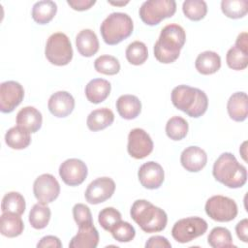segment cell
Instances as JSON below:
<instances>
[{
    "label": "cell",
    "instance_id": "cell-1",
    "mask_svg": "<svg viewBox=\"0 0 248 248\" xmlns=\"http://www.w3.org/2000/svg\"><path fill=\"white\" fill-rule=\"evenodd\" d=\"M185 41L186 33L183 27L174 23L166 25L154 45L155 58L164 64L174 62L179 57Z\"/></svg>",
    "mask_w": 248,
    "mask_h": 248
},
{
    "label": "cell",
    "instance_id": "cell-2",
    "mask_svg": "<svg viewBox=\"0 0 248 248\" xmlns=\"http://www.w3.org/2000/svg\"><path fill=\"white\" fill-rule=\"evenodd\" d=\"M171 102L177 109L194 118L203 115L208 107L207 96L202 90L185 84L172 89Z\"/></svg>",
    "mask_w": 248,
    "mask_h": 248
},
{
    "label": "cell",
    "instance_id": "cell-3",
    "mask_svg": "<svg viewBox=\"0 0 248 248\" xmlns=\"http://www.w3.org/2000/svg\"><path fill=\"white\" fill-rule=\"evenodd\" d=\"M212 174L214 178L229 188H240L247 181V170L239 164L230 152L221 154L214 162Z\"/></svg>",
    "mask_w": 248,
    "mask_h": 248
},
{
    "label": "cell",
    "instance_id": "cell-4",
    "mask_svg": "<svg viewBox=\"0 0 248 248\" xmlns=\"http://www.w3.org/2000/svg\"><path fill=\"white\" fill-rule=\"evenodd\" d=\"M131 218L145 232L163 231L168 223L167 213L146 200H137L130 210Z\"/></svg>",
    "mask_w": 248,
    "mask_h": 248
},
{
    "label": "cell",
    "instance_id": "cell-5",
    "mask_svg": "<svg viewBox=\"0 0 248 248\" xmlns=\"http://www.w3.org/2000/svg\"><path fill=\"white\" fill-rule=\"evenodd\" d=\"M134 29L133 20L125 13H111L101 24L100 32L104 42L114 46L127 39Z\"/></svg>",
    "mask_w": 248,
    "mask_h": 248
},
{
    "label": "cell",
    "instance_id": "cell-6",
    "mask_svg": "<svg viewBox=\"0 0 248 248\" xmlns=\"http://www.w3.org/2000/svg\"><path fill=\"white\" fill-rule=\"evenodd\" d=\"M45 54L53 65L65 66L69 64L73 58V47L68 36L62 32L50 35L46 44Z\"/></svg>",
    "mask_w": 248,
    "mask_h": 248
},
{
    "label": "cell",
    "instance_id": "cell-7",
    "mask_svg": "<svg viewBox=\"0 0 248 248\" xmlns=\"http://www.w3.org/2000/svg\"><path fill=\"white\" fill-rule=\"evenodd\" d=\"M176 12L173 0H148L141 4L139 14L140 19L147 25H157L163 19L171 17Z\"/></svg>",
    "mask_w": 248,
    "mask_h": 248
},
{
    "label": "cell",
    "instance_id": "cell-8",
    "mask_svg": "<svg viewBox=\"0 0 248 248\" xmlns=\"http://www.w3.org/2000/svg\"><path fill=\"white\" fill-rule=\"evenodd\" d=\"M207 223L201 217H187L174 223L171 235L179 243H187L204 234L207 231Z\"/></svg>",
    "mask_w": 248,
    "mask_h": 248
},
{
    "label": "cell",
    "instance_id": "cell-9",
    "mask_svg": "<svg viewBox=\"0 0 248 248\" xmlns=\"http://www.w3.org/2000/svg\"><path fill=\"white\" fill-rule=\"evenodd\" d=\"M206 214L217 222H230L237 215V205L232 199L217 195L209 198L204 206Z\"/></svg>",
    "mask_w": 248,
    "mask_h": 248
},
{
    "label": "cell",
    "instance_id": "cell-10",
    "mask_svg": "<svg viewBox=\"0 0 248 248\" xmlns=\"http://www.w3.org/2000/svg\"><path fill=\"white\" fill-rule=\"evenodd\" d=\"M33 193L39 202L47 204L58 198L60 194V185L52 174L44 173L35 179Z\"/></svg>",
    "mask_w": 248,
    "mask_h": 248
},
{
    "label": "cell",
    "instance_id": "cell-11",
    "mask_svg": "<svg viewBox=\"0 0 248 248\" xmlns=\"http://www.w3.org/2000/svg\"><path fill=\"white\" fill-rule=\"evenodd\" d=\"M128 153L135 159H143L153 150V141L150 136L140 128H135L128 135Z\"/></svg>",
    "mask_w": 248,
    "mask_h": 248
},
{
    "label": "cell",
    "instance_id": "cell-12",
    "mask_svg": "<svg viewBox=\"0 0 248 248\" xmlns=\"http://www.w3.org/2000/svg\"><path fill=\"white\" fill-rule=\"evenodd\" d=\"M24 89L15 80L4 81L0 85V110L4 113L12 112L23 100Z\"/></svg>",
    "mask_w": 248,
    "mask_h": 248
},
{
    "label": "cell",
    "instance_id": "cell-13",
    "mask_svg": "<svg viewBox=\"0 0 248 248\" xmlns=\"http://www.w3.org/2000/svg\"><path fill=\"white\" fill-rule=\"evenodd\" d=\"M85 163L77 158L64 161L59 167V175L63 182L69 186L80 185L87 176Z\"/></svg>",
    "mask_w": 248,
    "mask_h": 248
},
{
    "label": "cell",
    "instance_id": "cell-14",
    "mask_svg": "<svg viewBox=\"0 0 248 248\" xmlns=\"http://www.w3.org/2000/svg\"><path fill=\"white\" fill-rule=\"evenodd\" d=\"M114 190L115 183L110 177H99L87 186L84 197L87 202L98 204L108 200L113 195Z\"/></svg>",
    "mask_w": 248,
    "mask_h": 248
},
{
    "label": "cell",
    "instance_id": "cell-15",
    "mask_svg": "<svg viewBox=\"0 0 248 248\" xmlns=\"http://www.w3.org/2000/svg\"><path fill=\"white\" fill-rule=\"evenodd\" d=\"M138 177L144 188L154 190L158 189L164 182L165 172L160 164L149 161L140 167Z\"/></svg>",
    "mask_w": 248,
    "mask_h": 248
},
{
    "label": "cell",
    "instance_id": "cell-16",
    "mask_svg": "<svg viewBox=\"0 0 248 248\" xmlns=\"http://www.w3.org/2000/svg\"><path fill=\"white\" fill-rule=\"evenodd\" d=\"M99 243V232L93 222L78 226V233L71 239L70 248H96Z\"/></svg>",
    "mask_w": 248,
    "mask_h": 248
},
{
    "label": "cell",
    "instance_id": "cell-17",
    "mask_svg": "<svg viewBox=\"0 0 248 248\" xmlns=\"http://www.w3.org/2000/svg\"><path fill=\"white\" fill-rule=\"evenodd\" d=\"M47 108L52 115L66 117L75 108V99L67 91H57L49 97Z\"/></svg>",
    "mask_w": 248,
    "mask_h": 248
},
{
    "label": "cell",
    "instance_id": "cell-18",
    "mask_svg": "<svg viewBox=\"0 0 248 248\" xmlns=\"http://www.w3.org/2000/svg\"><path fill=\"white\" fill-rule=\"evenodd\" d=\"M182 167L190 172L202 170L207 163V155L203 149L199 146H188L180 155Z\"/></svg>",
    "mask_w": 248,
    "mask_h": 248
},
{
    "label": "cell",
    "instance_id": "cell-19",
    "mask_svg": "<svg viewBox=\"0 0 248 248\" xmlns=\"http://www.w3.org/2000/svg\"><path fill=\"white\" fill-rule=\"evenodd\" d=\"M42 113L34 107H25L16 114L17 126L25 129L29 133H36L42 127Z\"/></svg>",
    "mask_w": 248,
    "mask_h": 248
},
{
    "label": "cell",
    "instance_id": "cell-20",
    "mask_svg": "<svg viewBox=\"0 0 248 248\" xmlns=\"http://www.w3.org/2000/svg\"><path fill=\"white\" fill-rule=\"evenodd\" d=\"M230 117L236 122L244 121L248 115V98L245 92L233 93L227 104Z\"/></svg>",
    "mask_w": 248,
    "mask_h": 248
},
{
    "label": "cell",
    "instance_id": "cell-21",
    "mask_svg": "<svg viewBox=\"0 0 248 248\" xmlns=\"http://www.w3.org/2000/svg\"><path fill=\"white\" fill-rule=\"evenodd\" d=\"M76 46L80 55L91 57L99 50L97 35L91 29H83L76 37Z\"/></svg>",
    "mask_w": 248,
    "mask_h": 248
},
{
    "label": "cell",
    "instance_id": "cell-22",
    "mask_svg": "<svg viewBox=\"0 0 248 248\" xmlns=\"http://www.w3.org/2000/svg\"><path fill=\"white\" fill-rule=\"evenodd\" d=\"M111 89L110 82L104 78L91 79L85 86V96L90 103L100 104L109 95Z\"/></svg>",
    "mask_w": 248,
    "mask_h": 248
},
{
    "label": "cell",
    "instance_id": "cell-23",
    "mask_svg": "<svg viewBox=\"0 0 248 248\" xmlns=\"http://www.w3.org/2000/svg\"><path fill=\"white\" fill-rule=\"evenodd\" d=\"M116 109L122 118L132 120L140 113L141 103L135 95H122L116 101Z\"/></svg>",
    "mask_w": 248,
    "mask_h": 248
},
{
    "label": "cell",
    "instance_id": "cell-24",
    "mask_svg": "<svg viewBox=\"0 0 248 248\" xmlns=\"http://www.w3.org/2000/svg\"><path fill=\"white\" fill-rule=\"evenodd\" d=\"M23 229L24 224L20 215L11 212H2L0 217V232L4 236H18L22 233Z\"/></svg>",
    "mask_w": 248,
    "mask_h": 248
},
{
    "label": "cell",
    "instance_id": "cell-25",
    "mask_svg": "<svg viewBox=\"0 0 248 248\" xmlns=\"http://www.w3.org/2000/svg\"><path fill=\"white\" fill-rule=\"evenodd\" d=\"M195 67L202 75H212L220 69L221 57L215 51H203L198 55Z\"/></svg>",
    "mask_w": 248,
    "mask_h": 248
},
{
    "label": "cell",
    "instance_id": "cell-26",
    "mask_svg": "<svg viewBox=\"0 0 248 248\" xmlns=\"http://www.w3.org/2000/svg\"><path fill=\"white\" fill-rule=\"evenodd\" d=\"M114 120L113 112L108 108H97L91 111L87 117L86 124L89 130L97 132L110 126Z\"/></svg>",
    "mask_w": 248,
    "mask_h": 248
},
{
    "label": "cell",
    "instance_id": "cell-27",
    "mask_svg": "<svg viewBox=\"0 0 248 248\" xmlns=\"http://www.w3.org/2000/svg\"><path fill=\"white\" fill-rule=\"evenodd\" d=\"M57 5L50 0L36 2L32 8V17L39 24H46L55 16Z\"/></svg>",
    "mask_w": 248,
    "mask_h": 248
},
{
    "label": "cell",
    "instance_id": "cell-28",
    "mask_svg": "<svg viewBox=\"0 0 248 248\" xmlns=\"http://www.w3.org/2000/svg\"><path fill=\"white\" fill-rule=\"evenodd\" d=\"M5 141L13 149H24L31 142L30 133L19 126L12 127L5 135Z\"/></svg>",
    "mask_w": 248,
    "mask_h": 248
},
{
    "label": "cell",
    "instance_id": "cell-29",
    "mask_svg": "<svg viewBox=\"0 0 248 248\" xmlns=\"http://www.w3.org/2000/svg\"><path fill=\"white\" fill-rule=\"evenodd\" d=\"M50 208L44 203H35L29 212V223L34 229H45L50 220Z\"/></svg>",
    "mask_w": 248,
    "mask_h": 248
},
{
    "label": "cell",
    "instance_id": "cell-30",
    "mask_svg": "<svg viewBox=\"0 0 248 248\" xmlns=\"http://www.w3.org/2000/svg\"><path fill=\"white\" fill-rule=\"evenodd\" d=\"M25 207V200L23 196L18 192H9L2 199V212H11L17 215H21L24 213Z\"/></svg>",
    "mask_w": 248,
    "mask_h": 248
},
{
    "label": "cell",
    "instance_id": "cell-31",
    "mask_svg": "<svg viewBox=\"0 0 248 248\" xmlns=\"http://www.w3.org/2000/svg\"><path fill=\"white\" fill-rule=\"evenodd\" d=\"M207 242L213 248L235 247V245L232 242L231 232L224 227L213 228L208 234Z\"/></svg>",
    "mask_w": 248,
    "mask_h": 248
},
{
    "label": "cell",
    "instance_id": "cell-32",
    "mask_svg": "<svg viewBox=\"0 0 248 248\" xmlns=\"http://www.w3.org/2000/svg\"><path fill=\"white\" fill-rule=\"evenodd\" d=\"M188 122L181 116L170 118L166 124V134L172 140H181L188 133Z\"/></svg>",
    "mask_w": 248,
    "mask_h": 248
},
{
    "label": "cell",
    "instance_id": "cell-33",
    "mask_svg": "<svg viewBox=\"0 0 248 248\" xmlns=\"http://www.w3.org/2000/svg\"><path fill=\"white\" fill-rule=\"evenodd\" d=\"M125 53L128 62L136 66L143 64L148 57V50L146 45L140 41H135L131 43L127 46Z\"/></svg>",
    "mask_w": 248,
    "mask_h": 248
},
{
    "label": "cell",
    "instance_id": "cell-34",
    "mask_svg": "<svg viewBox=\"0 0 248 248\" xmlns=\"http://www.w3.org/2000/svg\"><path fill=\"white\" fill-rule=\"evenodd\" d=\"M221 10L230 18H240L247 14L248 2L246 0H223Z\"/></svg>",
    "mask_w": 248,
    "mask_h": 248
},
{
    "label": "cell",
    "instance_id": "cell-35",
    "mask_svg": "<svg viewBox=\"0 0 248 248\" xmlns=\"http://www.w3.org/2000/svg\"><path fill=\"white\" fill-rule=\"evenodd\" d=\"M182 11L189 19L199 21L206 16L207 5L202 0H186L183 2Z\"/></svg>",
    "mask_w": 248,
    "mask_h": 248
},
{
    "label": "cell",
    "instance_id": "cell-36",
    "mask_svg": "<svg viewBox=\"0 0 248 248\" xmlns=\"http://www.w3.org/2000/svg\"><path fill=\"white\" fill-rule=\"evenodd\" d=\"M226 61L228 66L232 70H244L248 66V51L233 46L228 50Z\"/></svg>",
    "mask_w": 248,
    "mask_h": 248
},
{
    "label": "cell",
    "instance_id": "cell-37",
    "mask_svg": "<svg viewBox=\"0 0 248 248\" xmlns=\"http://www.w3.org/2000/svg\"><path fill=\"white\" fill-rule=\"evenodd\" d=\"M94 68L98 73L113 76L119 73L120 63L112 55H101L94 61Z\"/></svg>",
    "mask_w": 248,
    "mask_h": 248
},
{
    "label": "cell",
    "instance_id": "cell-38",
    "mask_svg": "<svg viewBox=\"0 0 248 248\" xmlns=\"http://www.w3.org/2000/svg\"><path fill=\"white\" fill-rule=\"evenodd\" d=\"M120 221L121 213L114 207H106L99 212L98 222L100 226L108 232H110V230Z\"/></svg>",
    "mask_w": 248,
    "mask_h": 248
},
{
    "label": "cell",
    "instance_id": "cell-39",
    "mask_svg": "<svg viewBox=\"0 0 248 248\" xmlns=\"http://www.w3.org/2000/svg\"><path fill=\"white\" fill-rule=\"evenodd\" d=\"M112 237L119 242H130L136 235L135 228L128 222L120 221L111 230Z\"/></svg>",
    "mask_w": 248,
    "mask_h": 248
},
{
    "label": "cell",
    "instance_id": "cell-40",
    "mask_svg": "<svg viewBox=\"0 0 248 248\" xmlns=\"http://www.w3.org/2000/svg\"><path fill=\"white\" fill-rule=\"evenodd\" d=\"M73 216L78 226L92 221V214L89 207L83 203H77L73 207Z\"/></svg>",
    "mask_w": 248,
    "mask_h": 248
},
{
    "label": "cell",
    "instance_id": "cell-41",
    "mask_svg": "<svg viewBox=\"0 0 248 248\" xmlns=\"http://www.w3.org/2000/svg\"><path fill=\"white\" fill-rule=\"evenodd\" d=\"M171 244L169 240L161 235H154L148 238L145 243V248H170Z\"/></svg>",
    "mask_w": 248,
    "mask_h": 248
},
{
    "label": "cell",
    "instance_id": "cell-42",
    "mask_svg": "<svg viewBox=\"0 0 248 248\" xmlns=\"http://www.w3.org/2000/svg\"><path fill=\"white\" fill-rule=\"evenodd\" d=\"M37 247L39 248H47V247H51V248H61L62 247V243L60 241V239L57 236L54 235H46L44 236L43 238H41V240L37 243Z\"/></svg>",
    "mask_w": 248,
    "mask_h": 248
},
{
    "label": "cell",
    "instance_id": "cell-43",
    "mask_svg": "<svg viewBox=\"0 0 248 248\" xmlns=\"http://www.w3.org/2000/svg\"><path fill=\"white\" fill-rule=\"evenodd\" d=\"M96 3L95 0H68L67 4L76 11H85Z\"/></svg>",
    "mask_w": 248,
    "mask_h": 248
},
{
    "label": "cell",
    "instance_id": "cell-44",
    "mask_svg": "<svg viewBox=\"0 0 248 248\" xmlns=\"http://www.w3.org/2000/svg\"><path fill=\"white\" fill-rule=\"evenodd\" d=\"M235 232L237 237L243 242H248V220L242 219L235 226Z\"/></svg>",
    "mask_w": 248,
    "mask_h": 248
},
{
    "label": "cell",
    "instance_id": "cell-45",
    "mask_svg": "<svg viewBox=\"0 0 248 248\" xmlns=\"http://www.w3.org/2000/svg\"><path fill=\"white\" fill-rule=\"evenodd\" d=\"M234 46H238L239 48L245 51H248V34L246 32L240 33L236 38Z\"/></svg>",
    "mask_w": 248,
    "mask_h": 248
},
{
    "label": "cell",
    "instance_id": "cell-46",
    "mask_svg": "<svg viewBox=\"0 0 248 248\" xmlns=\"http://www.w3.org/2000/svg\"><path fill=\"white\" fill-rule=\"evenodd\" d=\"M109 4H111V5H115V6H124V5H126V4H128L129 3V1H122V2H112V1H109L108 2Z\"/></svg>",
    "mask_w": 248,
    "mask_h": 248
}]
</instances>
